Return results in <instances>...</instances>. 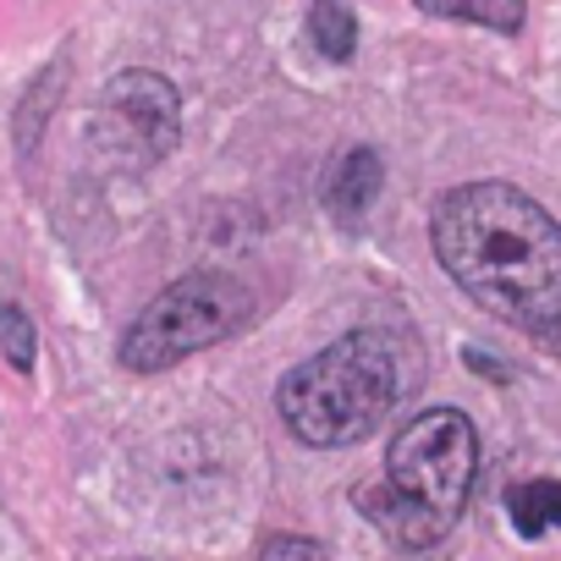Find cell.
I'll list each match as a JSON object with an SVG mask.
<instances>
[{"label":"cell","mask_w":561,"mask_h":561,"mask_svg":"<svg viewBox=\"0 0 561 561\" xmlns=\"http://www.w3.org/2000/svg\"><path fill=\"white\" fill-rule=\"evenodd\" d=\"M430 242L457 287L539 342H561V226L512 182H462L430 215Z\"/></svg>","instance_id":"6da1fadb"},{"label":"cell","mask_w":561,"mask_h":561,"mask_svg":"<svg viewBox=\"0 0 561 561\" xmlns=\"http://www.w3.org/2000/svg\"><path fill=\"white\" fill-rule=\"evenodd\" d=\"M259 550H264V556H320L325 545H314V539H280V534H270V539H259Z\"/></svg>","instance_id":"8fae6325"},{"label":"cell","mask_w":561,"mask_h":561,"mask_svg":"<svg viewBox=\"0 0 561 561\" xmlns=\"http://www.w3.org/2000/svg\"><path fill=\"white\" fill-rule=\"evenodd\" d=\"M419 12L446 18V23H479L490 34H523V18H528L523 0H419Z\"/></svg>","instance_id":"ba28073f"},{"label":"cell","mask_w":561,"mask_h":561,"mask_svg":"<svg viewBox=\"0 0 561 561\" xmlns=\"http://www.w3.org/2000/svg\"><path fill=\"white\" fill-rule=\"evenodd\" d=\"M408 397V353L391 331H353L304 358L275 391V413L304 446H353Z\"/></svg>","instance_id":"3957f363"},{"label":"cell","mask_w":561,"mask_h":561,"mask_svg":"<svg viewBox=\"0 0 561 561\" xmlns=\"http://www.w3.org/2000/svg\"><path fill=\"white\" fill-rule=\"evenodd\" d=\"M182 100L171 89V78L149 72V67H127L111 78V89L100 94L94 111V144L116 160V165H160L176 138H182Z\"/></svg>","instance_id":"5b68a950"},{"label":"cell","mask_w":561,"mask_h":561,"mask_svg":"<svg viewBox=\"0 0 561 561\" xmlns=\"http://www.w3.org/2000/svg\"><path fill=\"white\" fill-rule=\"evenodd\" d=\"M473 473H479V435L468 413L457 408L419 413L408 430H397L386 451V479L364 490V512L397 550H430L462 517Z\"/></svg>","instance_id":"7a4b0ae2"},{"label":"cell","mask_w":561,"mask_h":561,"mask_svg":"<svg viewBox=\"0 0 561 561\" xmlns=\"http://www.w3.org/2000/svg\"><path fill=\"white\" fill-rule=\"evenodd\" d=\"M309 34H314V50L336 67H347L358 56V18L347 0H314L309 7Z\"/></svg>","instance_id":"9c48e42d"},{"label":"cell","mask_w":561,"mask_h":561,"mask_svg":"<svg viewBox=\"0 0 561 561\" xmlns=\"http://www.w3.org/2000/svg\"><path fill=\"white\" fill-rule=\"evenodd\" d=\"M380 187H386L380 154H375V149H347V154L331 165V176H325V209H331L336 220H364V215L375 209Z\"/></svg>","instance_id":"8992f818"},{"label":"cell","mask_w":561,"mask_h":561,"mask_svg":"<svg viewBox=\"0 0 561 561\" xmlns=\"http://www.w3.org/2000/svg\"><path fill=\"white\" fill-rule=\"evenodd\" d=\"M0 353L18 375H34V320L23 314V304H0Z\"/></svg>","instance_id":"30bf717a"},{"label":"cell","mask_w":561,"mask_h":561,"mask_svg":"<svg viewBox=\"0 0 561 561\" xmlns=\"http://www.w3.org/2000/svg\"><path fill=\"white\" fill-rule=\"evenodd\" d=\"M506 517L523 539H539L550 528H561V484L556 479H523L506 490Z\"/></svg>","instance_id":"52a82bcc"},{"label":"cell","mask_w":561,"mask_h":561,"mask_svg":"<svg viewBox=\"0 0 561 561\" xmlns=\"http://www.w3.org/2000/svg\"><path fill=\"white\" fill-rule=\"evenodd\" d=\"M253 298L242 280L220 275V270H198V275H182L171 287L127 325L122 336V369L133 375H160V369H176L182 358L226 342L242 320H248Z\"/></svg>","instance_id":"277c9868"}]
</instances>
